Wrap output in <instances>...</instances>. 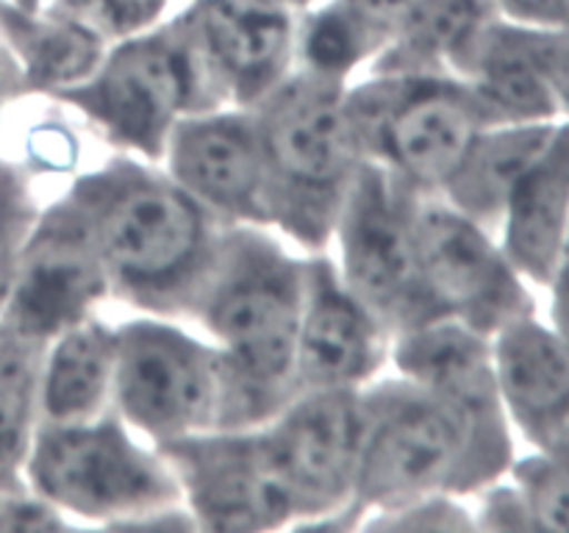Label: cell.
Returning a JSON list of instances; mask_svg holds the SVG:
<instances>
[{"mask_svg": "<svg viewBox=\"0 0 569 533\" xmlns=\"http://www.w3.org/2000/svg\"><path fill=\"white\" fill-rule=\"evenodd\" d=\"M306 259L261 225H226L192 316L220 355L217 431L261 428L298 394L295 344Z\"/></svg>", "mask_w": 569, "mask_h": 533, "instance_id": "cell-1", "label": "cell"}, {"mask_svg": "<svg viewBox=\"0 0 569 533\" xmlns=\"http://www.w3.org/2000/svg\"><path fill=\"white\" fill-rule=\"evenodd\" d=\"M67 192L92 225L111 294L150 316H192L228 222L170 172L128 155L83 172Z\"/></svg>", "mask_w": 569, "mask_h": 533, "instance_id": "cell-2", "label": "cell"}, {"mask_svg": "<svg viewBox=\"0 0 569 533\" xmlns=\"http://www.w3.org/2000/svg\"><path fill=\"white\" fill-rule=\"evenodd\" d=\"M361 394L359 516L431 494H478L515 461V428L503 411H472L403 375L372 381Z\"/></svg>", "mask_w": 569, "mask_h": 533, "instance_id": "cell-3", "label": "cell"}, {"mask_svg": "<svg viewBox=\"0 0 569 533\" xmlns=\"http://www.w3.org/2000/svg\"><path fill=\"white\" fill-rule=\"evenodd\" d=\"M348 81L295 67L259 105L270 228L326 253L367 155L345 105Z\"/></svg>", "mask_w": 569, "mask_h": 533, "instance_id": "cell-4", "label": "cell"}, {"mask_svg": "<svg viewBox=\"0 0 569 533\" xmlns=\"http://www.w3.org/2000/svg\"><path fill=\"white\" fill-rule=\"evenodd\" d=\"M56 100L92 122L106 142L139 159H164L172 128L220 109L181 14L109 44L98 70Z\"/></svg>", "mask_w": 569, "mask_h": 533, "instance_id": "cell-5", "label": "cell"}, {"mask_svg": "<svg viewBox=\"0 0 569 533\" xmlns=\"http://www.w3.org/2000/svg\"><path fill=\"white\" fill-rule=\"evenodd\" d=\"M26 486L64 516L106 527H133L181 503L164 455L142 447L117 411L87 422H39Z\"/></svg>", "mask_w": 569, "mask_h": 533, "instance_id": "cell-6", "label": "cell"}, {"mask_svg": "<svg viewBox=\"0 0 569 533\" xmlns=\"http://www.w3.org/2000/svg\"><path fill=\"white\" fill-rule=\"evenodd\" d=\"M365 155L415 194H442L481 131V109L453 76H387L345 92Z\"/></svg>", "mask_w": 569, "mask_h": 533, "instance_id": "cell-7", "label": "cell"}, {"mask_svg": "<svg viewBox=\"0 0 569 533\" xmlns=\"http://www.w3.org/2000/svg\"><path fill=\"white\" fill-rule=\"evenodd\" d=\"M220 355L164 316L117 328L114 411L153 444L217 431Z\"/></svg>", "mask_w": 569, "mask_h": 533, "instance_id": "cell-8", "label": "cell"}, {"mask_svg": "<svg viewBox=\"0 0 569 533\" xmlns=\"http://www.w3.org/2000/svg\"><path fill=\"white\" fill-rule=\"evenodd\" d=\"M411 205L415 192L367 159L333 228L339 275L392 339L437 316L422 286Z\"/></svg>", "mask_w": 569, "mask_h": 533, "instance_id": "cell-9", "label": "cell"}, {"mask_svg": "<svg viewBox=\"0 0 569 533\" xmlns=\"http://www.w3.org/2000/svg\"><path fill=\"white\" fill-rule=\"evenodd\" d=\"M411 225L433 314L487 336L537 314L531 283L515 270L492 228L467 217L442 194H415Z\"/></svg>", "mask_w": 569, "mask_h": 533, "instance_id": "cell-10", "label": "cell"}, {"mask_svg": "<svg viewBox=\"0 0 569 533\" xmlns=\"http://www.w3.org/2000/svg\"><path fill=\"white\" fill-rule=\"evenodd\" d=\"M176 475L181 503L200 531L295 527L298 505L264 425L203 431L153 444Z\"/></svg>", "mask_w": 569, "mask_h": 533, "instance_id": "cell-11", "label": "cell"}, {"mask_svg": "<svg viewBox=\"0 0 569 533\" xmlns=\"http://www.w3.org/2000/svg\"><path fill=\"white\" fill-rule=\"evenodd\" d=\"M365 389L298 392L264 425L298 505L295 527H359Z\"/></svg>", "mask_w": 569, "mask_h": 533, "instance_id": "cell-12", "label": "cell"}, {"mask_svg": "<svg viewBox=\"0 0 569 533\" xmlns=\"http://www.w3.org/2000/svg\"><path fill=\"white\" fill-rule=\"evenodd\" d=\"M109 294V275L92 225L81 203L64 192V198L37 211L28 228L0 322L48 344L92 316L94 305Z\"/></svg>", "mask_w": 569, "mask_h": 533, "instance_id": "cell-13", "label": "cell"}, {"mask_svg": "<svg viewBox=\"0 0 569 533\" xmlns=\"http://www.w3.org/2000/svg\"><path fill=\"white\" fill-rule=\"evenodd\" d=\"M483 122L569 120V31L498 14L456 64Z\"/></svg>", "mask_w": 569, "mask_h": 533, "instance_id": "cell-14", "label": "cell"}, {"mask_svg": "<svg viewBox=\"0 0 569 533\" xmlns=\"http://www.w3.org/2000/svg\"><path fill=\"white\" fill-rule=\"evenodd\" d=\"M220 105H259L295 70L298 11L287 0H189L178 11Z\"/></svg>", "mask_w": 569, "mask_h": 533, "instance_id": "cell-15", "label": "cell"}, {"mask_svg": "<svg viewBox=\"0 0 569 533\" xmlns=\"http://www.w3.org/2000/svg\"><path fill=\"white\" fill-rule=\"evenodd\" d=\"M164 170L228 225L270 228L267 170L253 109L220 105L172 128Z\"/></svg>", "mask_w": 569, "mask_h": 533, "instance_id": "cell-16", "label": "cell"}, {"mask_svg": "<svg viewBox=\"0 0 569 533\" xmlns=\"http://www.w3.org/2000/svg\"><path fill=\"white\" fill-rule=\"evenodd\" d=\"M392 353L389 328L356 298L326 253L306 259L295 389H367Z\"/></svg>", "mask_w": 569, "mask_h": 533, "instance_id": "cell-17", "label": "cell"}, {"mask_svg": "<svg viewBox=\"0 0 569 533\" xmlns=\"http://www.w3.org/2000/svg\"><path fill=\"white\" fill-rule=\"evenodd\" d=\"M495 378L511 428L533 450L569 442V342L537 314L492 336Z\"/></svg>", "mask_w": 569, "mask_h": 533, "instance_id": "cell-18", "label": "cell"}, {"mask_svg": "<svg viewBox=\"0 0 569 533\" xmlns=\"http://www.w3.org/2000/svg\"><path fill=\"white\" fill-rule=\"evenodd\" d=\"M498 242L531 286L548 289L569 242V120L511 189L498 222Z\"/></svg>", "mask_w": 569, "mask_h": 533, "instance_id": "cell-19", "label": "cell"}, {"mask_svg": "<svg viewBox=\"0 0 569 533\" xmlns=\"http://www.w3.org/2000/svg\"><path fill=\"white\" fill-rule=\"evenodd\" d=\"M398 375L472 411H503L495 378L492 336L465 322L433 316L392 339Z\"/></svg>", "mask_w": 569, "mask_h": 533, "instance_id": "cell-20", "label": "cell"}, {"mask_svg": "<svg viewBox=\"0 0 569 533\" xmlns=\"http://www.w3.org/2000/svg\"><path fill=\"white\" fill-rule=\"evenodd\" d=\"M117 328L94 316L44 344L39 370L42 422H87L114 411Z\"/></svg>", "mask_w": 569, "mask_h": 533, "instance_id": "cell-21", "label": "cell"}, {"mask_svg": "<svg viewBox=\"0 0 569 533\" xmlns=\"http://www.w3.org/2000/svg\"><path fill=\"white\" fill-rule=\"evenodd\" d=\"M565 122V120H561ZM559 122H495L467 148L442 198L481 225L498 231L511 189L548 148Z\"/></svg>", "mask_w": 569, "mask_h": 533, "instance_id": "cell-22", "label": "cell"}, {"mask_svg": "<svg viewBox=\"0 0 569 533\" xmlns=\"http://www.w3.org/2000/svg\"><path fill=\"white\" fill-rule=\"evenodd\" d=\"M0 33L26 70L28 92L53 98L87 81L111 44L103 33L64 11H22L9 0L0 6Z\"/></svg>", "mask_w": 569, "mask_h": 533, "instance_id": "cell-23", "label": "cell"}, {"mask_svg": "<svg viewBox=\"0 0 569 533\" xmlns=\"http://www.w3.org/2000/svg\"><path fill=\"white\" fill-rule=\"evenodd\" d=\"M500 14L495 0H415L392 42L370 61L387 76H453L472 39Z\"/></svg>", "mask_w": 569, "mask_h": 533, "instance_id": "cell-24", "label": "cell"}, {"mask_svg": "<svg viewBox=\"0 0 569 533\" xmlns=\"http://www.w3.org/2000/svg\"><path fill=\"white\" fill-rule=\"evenodd\" d=\"M44 344L0 322V492L26 489V459L39 411Z\"/></svg>", "mask_w": 569, "mask_h": 533, "instance_id": "cell-25", "label": "cell"}, {"mask_svg": "<svg viewBox=\"0 0 569 533\" xmlns=\"http://www.w3.org/2000/svg\"><path fill=\"white\" fill-rule=\"evenodd\" d=\"M387 48L378 33L356 20L337 0H320L298 14L295 67L348 81Z\"/></svg>", "mask_w": 569, "mask_h": 533, "instance_id": "cell-26", "label": "cell"}, {"mask_svg": "<svg viewBox=\"0 0 569 533\" xmlns=\"http://www.w3.org/2000/svg\"><path fill=\"white\" fill-rule=\"evenodd\" d=\"M506 477L526 505L531 531L569 533V442L511 461Z\"/></svg>", "mask_w": 569, "mask_h": 533, "instance_id": "cell-27", "label": "cell"}, {"mask_svg": "<svg viewBox=\"0 0 569 533\" xmlns=\"http://www.w3.org/2000/svg\"><path fill=\"white\" fill-rule=\"evenodd\" d=\"M37 211L26 175L14 164L0 159V316L9 303L17 259L28 228L37 220Z\"/></svg>", "mask_w": 569, "mask_h": 533, "instance_id": "cell-28", "label": "cell"}, {"mask_svg": "<svg viewBox=\"0 0 569 533\" xmlns=\"http://www.w3.org/2000/svg\"><path fill=\"white\" fill-rule=\"evenodd\" d=\"M367 527L376 531H476V514L456 494H431L395 509L367 514Z\"/></svg>", "mask_w": 569, "mask_h": 533, "instance_id": "cell-29", "label": "cell"}, {"mask_svg": "<svg viewBox=\"0 0 569 533\" xmlns=\"http://www.w3.org/2000/svg\"><path fill=\"white\" fill-rule=\"evenodd\" d=\"M64 514L31 489L0 492V531H61Z\"/></svg>", "mask_w": 569, "mask_h": 533, "instance_id": "cell-30", "label": "cell"}, {"mask_svg": "<svg viewBox=\"0 0 569 533\" xmlns=\"http://www.w3.org/2000/svg\"><path fill=\"white\" fill-rule=\"evenodd\" d=\"M337 3H342L372 33H378L383 44H389L398 28L403 26L415 0H337Z\"/></svg>", "mask_w": 569, "mask_h": 533, "instance_id": "cell-31", "label": "cell"}, {"mask_svg": "<svg viewBox=\"0 0 569 533\" xmlns=\"http://www.w3.org/2000/svg\"><path fill=\"white\" fill-rule=\"evenodd\" d=\"M495 6L511 20L569 31V0H495Z\"/></svg>", "mask_w": 569, "mask_h": 533, "instance_id": "cell-32", "label": "cell"}, {"mask_svg": "<svg viewBox=\"0 0 569 533\" xmlns=\"http://www.w3.org/2000/svg\"><path fill=\"white\" fill-rule=\"evenodd\" d=\"M26 92H28L26 70H22L20 59H17L9 39L0 33V114H3L14 100H20Z\"/></svg>", "mask_w": 569, "mask_h": 533, "instance_id": "cell-33", "label": "cell"}, {"mask_svg": "<svg viewBox=\"0 0 569 533\" xmlns=\"http://www.w3.org/2000/svg\"><path fill=\"white\" fill-rule=\"evenodd\" d=\"M550 292V325L561 333L569 342V272H559L553 283L548 286Z\"/></svg>", "mask_w": 569, "mask_h": 533, "instance_id": "cell-34", "label": "cell"}, {"mask_svg": "<svg viewBox=\"0 0 569 533\" xmlns=\"http://www.w3.org/2000/svg\"><path fill=\"white\" fill-rule=\"evenodd\" d=\"M287 3L292 6V9L298 11V14H300V11L311 9V6H317V3H320V0H287Z\"/></svg>", "mask_w": 569, "mask_h": 533, "instance_id": "cell-35", "label": "cell"}, {"mask_svg": "<svg viewBox=\"0 0 569 533\" xmlns=\"http://www.w3.org/2000/svg\"><path fill=\"white\" fill-rule=\"evenodd\" d=\"M559 272H569V242H567V253H565V264H561Z\"/></svg>", "mask_w": 569, "mask_h": 533, "instance_id": "cell-36", "label": "cell"}, {"mask_svg": "<svg viewBox=\"0 0 569 533\" xmlns=\"http://www.w3.org/2000/svg\"><path fill=\"white\" fill-rule=\"evenodd\" d=\"M6 3V0H0V6H3Z\"/></svg>", "mask_w": 569, "mask_h": 533, "instance_id": "cell-37", "label": "cell"}]
</instances>
